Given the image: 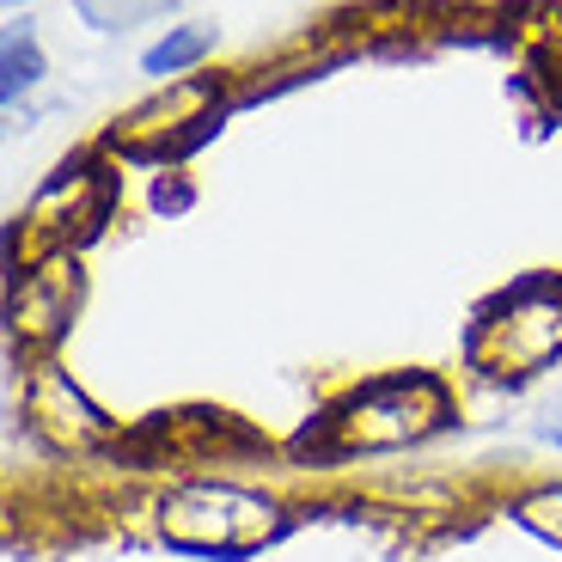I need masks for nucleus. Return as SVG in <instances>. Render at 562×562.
I'll use <instances>...</instances> for the list:
<instances>
[{
    "instance_id": "nucleus-1",
    "label": "nucleus",
    "mask_w": 562,
    "mask_h": 562,
    "mask_svg": "<svg viewBox=\"0 0 562 562\" xmlns=\"http://www.w3.org/2000/svg\"><path fill=\"white\" fill-rule=\"evenodd\" d=\"M447 428H459V392L447 385V373L397 367V373H367L342 385L281 452L300 471H337L349 459H392V452L428 447Z\"/></svg>"
},
{
    "instance_id": "nucleus-2",
    "label": "nucleus",
    "mask_w": 562,
    "mask_h": 562,
    "mask_svg": "<svg viewBox=\"0 0 562 562\" xmlns=\"http://www.w3.org/2000/svg\"><path fill=\"white\" fill-rule=\"evenodd\" d=\"M154 538L183 557H209V562H245L276 550L281 538L300 526V507L288 495L263 490V483L239 477H171L147 502Z\"/></svg>"
},
{
    "instance_id": "nucleus-3",
    "label": "nucleus",
    "mask_w": 562,
    "mask_h": 562,
    "mask_svg": "<svg viewBox=\"0 0 562 562\" xmlns=\"http://www.w3.org/2000/svg\"><path fill=\"white\" fill-rule=\"evenodd\" d=\"M464 373L495 392H520L562 361V269H526L464 324Z\"/></svg>"
},
{
    "instance_id": "nucleus-4",
    "label": "nucleus",
    "mask_w": 562,
    "mask_h": 562,
    "mask_svg": "<svg viewBox=\"0 0 562 562\" xmlns=\"http://www.w3.org/2000/svg\"><path fill=\"white\" fill-rule=\"evenodd\" d=\"M233 116V80L226 74H190V80L159 86L154 99H140L135 111H123L104 135V154L116 159H147V166H183L202 140L221 135V123Z\"/></svg>"
},
{
    "instance_id": "nucleus-5",
    "label": "nucleus",
    "mask_w": 562,
    "mask_h": 562,
    "mask_svg": "<svg viewBox=\"0 0 562 562\" xmlns=\"http://www.w3.org/2000/svg\"><path fill=\"white\" fill-rule=\"evenodd\" d=\"M19 416H25L31 440H37L43 452L74 459V464H111L116 447H123V422L86 392L56 355H49V361H25Z\"/></svg>"
},
{
    "instance_id": "nucleus-6",
    "label": "nucleus",
    "mask_w": 562,
    "mask_h": 562,
    "mask_svg": "<svg viewBox=\"0 0 562 562\" xmlns=\"http://www.w3.org/2000/svg\"><path fill=\"white\" fill-rule=\"evenodd\" d=\"M269 440L245 416L214 404H183V409H154L147 422L123 428L116 471H166V464H226V459H269Z\"/></svg>"
},
{
    "instance_id": "nucleus-7",
    "label": "nucleus",
    "mask_w": 562,
    "mask_h": 562,
    "mask_svg": "<svg viewBox=\"0 0 562 562\" xmlns=\"http://www.w3.org/2000/svg\"><path fill=\"white\" fill-rule=\"evenodd\" d=\"M116 202H123V178H116V166L104 159V147L68 154L37 183V196L25 202L31 257L37 251H86V245L104 239V226L116 221Z\"/></svg>"
},
{
    "instance_id": "nucleus-8",
    "label": "nucleus",
    "mask_w": 562,
    "mask_h": 562,
    "mask_svg": "<svg viewBox=\"0 0 562 562\" xmlns=\"http://www.w3.org/2000/svg\"><path fill=\"white\" fill-rule=\"evenodd\" d=\"M86 306L80 251H37L19 276H7V342L25 361H49Z\"/></svg>"
},
{
    "instance_id": "nucleus-9",
    "label": "nucleus",
    "mask_w": 562,
    "mask_h": 562,
    "mask_svg": "<svg viewBox=\"0 0 562 562\" xmlns=\"http://www.w3.org/2000/svg\"><path fill=\"white\" fill-rule=\"evenodd\" d=\"M43 80H49L43 37H37V25H31L25 13H13V19H7V31H0V104H7V116L25 111V99L37 92Z\"/></svg>"
},
{
    "instance_id": "nucleus-10",
    "label": "nucleus",
    "mask_w": 562,
    "mask_h": 562,
    "mask_svg": "<svg viewBox=\"0 0 562 562\" xmlns=\"http://www.w3.org/2000/svg\"><path fill=\"white\" fill-rule=\"evenodd\" d=\"M214 43H221V31L202 25V19H190V25H166V37H154L147 49H140V74H147L154 86L190 80V74L209 68Z\"/></svg>"
},
{
    "instance_id": "nucleus-11",
    "label": "nucleus",
    "mask_w": 562,
    "mask_h": 562,
    "mask_svg": "<svg viewBox=\"0 0 562 562\" xmlns=\"http://www.w3.org/2000/svg\"><path fill=\"white\" fill-rule=\"evenodd\" d=\"M502 514L520 532H532L538 544L562 550V477H544V483H520V490L502 495Z\"/></svg>"
},
{
    "instance_id": "nucleus-12",
    "label": "nucleus",
    "mask_w": 562,
    "mask_h": 562,
    "mask_svg": "<svg viewBox=\"0 0 562 562\" xmlns=\"http://www.w3.org/2000/svg\"><path fill=\"white\" fill-rule=\"evenodd\" d=\"M74 19L99 37H128L140 25H159V19L178 13V0H68Z\"/></svg>"
},
{
    "instance_id": "nucleus-13",
    "label": "nucleus",
    "mask_w": 562,
    "mask_h": 562,
    "mask_svg": "<svg viewBox=\"0 0 562 562\" xmlns=\"http://www.w3.org/2000/svg\"><path fill=\"white\" fill-rule=\"evenodd\" d=\"M147 209L166 214V221H171V214H190V209H196V183L183 178L178 166H159L154 171V190H147Z\"/></svg>"
},
{
    "instance_id": "nucleus-14",
    "label": "nucleus",
    "mask_w": 562,
    "mask_h": 562,
    "mask_svg": "<svg viewBox=\"0 0 562 562\" xmlns=\"http://www.w3.org/2000/svg\"><path fill=\"white\" fill-rule=\"evenodd\" d=\"M532 435H538V447H550V452H562V385L538 404V416H532Z\"/></svg>"
},
{
    "instance_id": "nucleus-15",
    "label": "nucleus",
    "mask_w": 562,
    "mask_h": 562,
    "mask_svg": "<svg viewBox=\"0 0 562 562\" xmlns=\"http://www.w3.org/2000/svg\"><path fill=\"white\" fill-rule=\"evenodd\" d=\"M7 7H13V13H19V7H31V0H7Z\"/></svg>"
}]
</instances>
